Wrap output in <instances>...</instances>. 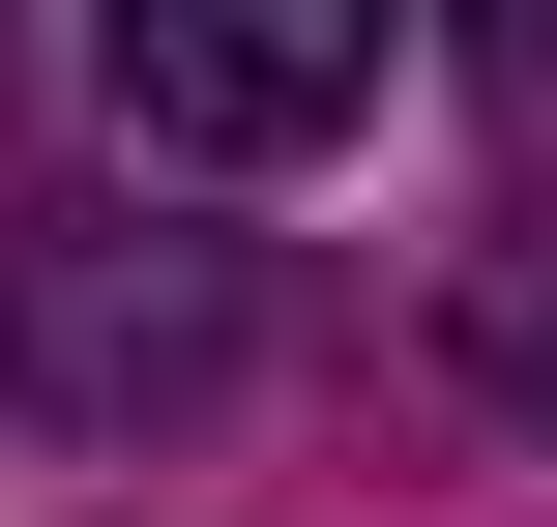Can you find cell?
Segmentation results:
<instances>
[{
  "label": "cell",
  "mask_w": 557,
  "mask_h": 527,
  "mask_svg": "<svg viewBox=\"0 0 557 527\" xmlns=\"http://www.w3.org/2000/svg\"><path fill=\"white\" fill-rule=\"evenodd\" d=\"M235 352H264L235 235H176V205H29L0 235V411L29 440H176V411H235Z\"/></svg>",
  "instance_id": "6da1fadb"
},
{
  "label": "cell",
  "mask_w": 557,
  "mask_h": 527,
  "mask_svg": "<svg viewBox=\"0 0 557 527\" xmlns=\"http://www.w3.org/2000/svg\"><path fill=\"white\" fill-rule=\"evenodd\" d=\"M88 88H117V147H176V176H294V147L382 117V29H352V0H117Z\"/></svg>",
  "instance_id": "7a4b0ae2"
},
{
  "label": "cell",
  "mask_w": 557,
  "mask_h": 527,
  "mask_svg": "<svg viewBox=\"0 0 557 527\" xmlns=\"http://www.w3.org/2000/svg\"><path fill=\"white\" fill-rule=\"evenodd\" d=\"M441 352H470V411H499V440H557V205H529V235H470Z\"/></svg>",
  "instance_id": "3957f363"
}]
</instances>
